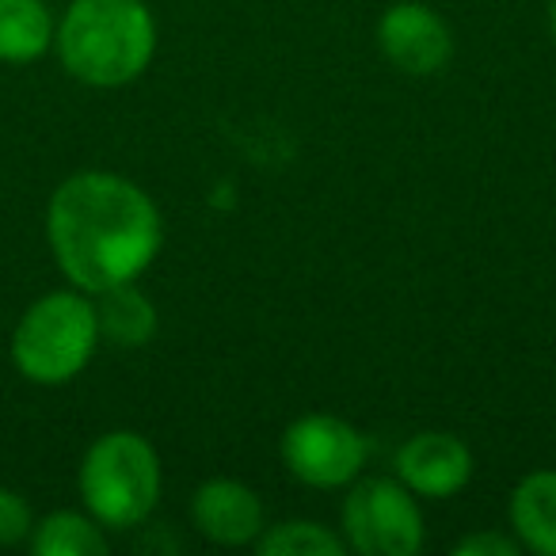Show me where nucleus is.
<instances>
[{"label":"nucleus","mask_w":556,"mask_h":556,"mask_svg":"<svg viewBox=\"0 0 556 556\" xmlns=\"http://www.w3.org/2000/svg\"><path fill=\"white\" fill-rule=\"evenodd\" d=\"M548 35H553V42H556V0H548Z\"/></svg>","instance_id":"f3484780"},{"label":"nucleus","mask_w":556,"mask_h":556,"mask_svg":"<svg viewBox=\"0 0 556 556\" xmlns=\"http://www.w3.org/2000/svg\"><path fill=\"white\" fill-rule=\"evenodd\" d=\"M47 244L65 282L103 294L138 282L164 244V222L149 191L118 172H73L47 202Z\"/></svg>","instance_id":"f257e3e1"},{"label":"nucleus","mask_w":556,"mask_h":556,"mask_svg":"<svg viewBox=\"0 0 556 556\" xmlns=\"http://www.w3.org/2000/svg\"><path fill=\"white\" fill-rule=\"evenodd\" d=\"M378 50L408 77H434L454 58V31L424 0H396L378 20Z\"/></svg>","instance_id":"0eeeda50"},{"label":"nucleus","mask_w":556,"mask_h":556,"mask_svg":"<svg viewBox=\"0 0 556 556\" xmlns=\"http://www.w3.org/2000/svg\"><path fill=\"white\" fill-rule=\"evenodd\" d=\"M27 545L35 556H103L111 541L88 510H50L35 522Z\"/></svg>","instance_id":"ddd939ff"},{"label":"nucleus","mask_w":556,"mask_h":556,"mask_svg":"<svg viewBox=\"0 0 556 556\" xmlns=\"http://www.w3.org/2000/svg\"><path fill=\"white\" fill-rule=\"evenodd\" d=\"M96 320H100V343H111L118 351H138L156 336V305L141 294L134 282L111 287L92 298Z\"/></svg>","instance_id":"9b49d317"},{"label":"nucleus","mask_w":556,"mask_h":556,"mask_svg":"<svg viewBox=\"0 0 556 556\" xmlns=\"http://www.w3.org/2000/svg\"><path fill=\"white\" fill-rule=\"evenodd\" d=\"M100 351V320L92 294L70 287L35 298L12 328L9 355L24 381L42 389L70 386Z\"/></svg>","instance_id":"7ed1b4c3"},{"label":"nucleus","mask_w":556,"mask_h":556,"mask_svg":"<svg viewBox=\"0 0 556 556\" xmlns=\"http://www.w3.org/2000/svg\"><path fill=\"white\" fill-rule=\"evenodd\" d=\"M340 538L358 556L424 553L427 526L419 495H412L396 477L351 480L340 507Z\"/></svg>","instance_id":"39448f33"},{"label":"nucleus","mask_w":556,"mask_h":556,"mask_svg":"<svg viewBox=\"0 0 556 556\" xmlns=\"http://www.w3.org/2000/svg\"><path fill=\"white\" fill-rule=\"evenodd\" d=\"M393 469L419 500H454L472 480V450L450 431H419L396 450Z\"/></svg>","instance_id":"6e6552de"},{"label":"nucleus","mask_w":556,"mask_h":556,"mask_svg":"<svg viewBox=\"0 0 556 556\" xmlns=\"http://www.w3.org/2000/svg\"><path fill=\"white\" fill-rule=\"evenodd\" d=\"M343 538L336 530H328L325 522L313 518H290V522L263 526V533L255 538V553L260 556H340Z\"/></svg>","instance_id":"4468645a"},{"label":"nucleus","mask_w":556,"mask_h":556,"mask_svg":"<svg viewBox=\"0 0 556 556\" xmlns=\"http://www.w3.org/2000/svg\"><path fill=\"white\" fill-rule=\"evenodd\" d=\"M522 545H518L515 533H500V530H480V533H469L454 545V556H518Z\"/></svg>","instance_id":"dca6fc26"},{"label":"nucleus","mask_w":556,"mask_h":556,"mask_svg":"<svg viewBox=\"0 0 556 556\" xmlns=\"http://www.w3.org/2000/svg\"><path fill=\"white\" fill-rule=\"evenodd\" d=\"M191 526L222 548H244L255 545L263 533L267 518H263V503L244 480L214 477L206 484L194 488L191 495Z\"/></svg>","instance_id":"1a4fd4ad"},{"label":"nucleus","mask_w":556,"mask_h":556,"mask_svg":"<svg viewBox=\"0 0 556 556\" xmlns=\"http://www.w3.org/2000/svg\"><path fill=\"white\" fill-rule=\"evenodd\" d=\"M58 20L47 0H0V62L31 65L54 50Z\"/></svg>","instance_id":"f8f14e48"},{"label":"nucleus","mask_w":556,"mask_h":556,"mask_svg":"<svg viewBox=\"0 0 556 556\" xmlns=\"http://www.w3.org/2000/svg\"><path fill=\"white\" fill-rule=\"evenodd\" d=\"M35 530V510L16 488L0 484V548L24 545Z\"/></svg>","instance_id":"2eb2a0df"},{"label":"nucleus","mask_w":556,"mask_h":556,"mask_svg":"<svg viewBox=\"0 0 556 556\" xmlns=\"http://www.w3.org/2000/svg\"><path fill=\"white\" fill-rule=\"evenodd\" d=\"M62 70L88 88H126L153 65L156 20L146 0H70L54 31Z\"/></svg>","instance_id":"f03ea898"},{"label":"nucleus","mask_w":556,"mask_h":556,"mask_svg":"<svg viewBox=\"0 0 556 556\" xmlns=\"http://www.w3.org/2000/svg\"><path fill=\"white\" fill-rule=\"evenodd\" d=\"M510 533L538 556H556V469H533L507 500Z\"/></svg>","instance_id":"9d476101"},{"label":"nucleus","mask_w":556,"mask_h":556,"mask_svg":"<svg viewBox=\"0 0 556 556\" xmlns=\"http://www.w3.org/2000/svg\"><path fill=\"white\" fill-rule=\"evenodd\" d=\"M161 454L138 431L100 434L80 457V503L108 533H126L134 526H146L156 503H161Z\"/></svg>","instance_id":"20e7f679"},{"label":"nucleus","mask_w":556,"mask_h":556,"mask_svg":"<svg viewBox=\"0 0 556 556\" xmlns=\"http://www.w3.org/2000/svg\"><path fill=\"white\" fill-rule=\"evenodd\" d=\"M278 457L298 484L336 492V488H348L351 480L363 477L370 442L348 419L328 416V412H309L282 431Z\"/></svg>","instance_id":"423d86ee"}]
</instances>
